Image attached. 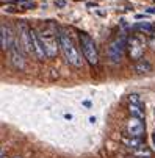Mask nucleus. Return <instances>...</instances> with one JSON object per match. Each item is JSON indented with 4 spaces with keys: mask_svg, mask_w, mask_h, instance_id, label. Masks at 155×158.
<instances>
[{
    "mask_svg": "<svg viewBox=\"0 0 155 158\" xmlns=\"http://www.w3.org/2000/svg\"><path fill=\"white\" fill-rule=\"evenodd\" d=\"M144 50H146V42L140 35H133L127 38V53L132 61L141 60L144 56Z\"/></svg>",
    "mask_w": 155,
    "mask_h": 158,
    "instance_id": "nucleus-5",
    "label": "nucleus"
},
{
    "mask_svg": "<svg viewBox=\"0 0 155 158\" xmlns=\"http://www.w3.org/2000/svg\"><path fill=\"white\" fill-rule=\"evenodd\" d=\"M38 36L42 42L44 50L47 53V58L57 56L60 50V33H55L53 30H49V28H44L42 31L38 33Z\"/></svg>",
    "mask_w": 155,
    "mask_h": 158,
    "instance_id": "nucleus-3",
    "label": "nucleus"
},
{
    "mask_svg": "<svg viewBox=\"0 0 155 158\" xmlns=\"http://www.w3.org/2000/svg\"><path fill=\"white\" fill-rule=\"evenodd\" d=\"M60 50H61L63 56L66 58V61H68L69 64H72L74 67H82L83 66L85 56L78 50V47L75 46L72 36L66 30H60Z\"/></svg>",
    "mask_w": 155,
    "mask_h": 158,
    "instance_id": "nucleus-1",
    "label": "nucleus"
},
{
    "mask_svg": "<svg viewBox=\"0 0 155 158\" xmlns=\"http://www.w3.org/2000/svg\"><path fill=\"white\" fill-rule=\"evenodd\" d=\"M24 49H22L20 42L16 41L11 49H10V60H11V64L16 67V69H24L25 67V58H24Z\"/></svg>",
    "mask_w": 155,
    "mask_h": 158,
    "instance_id": "nucleus-7",
    "label": "nucleus"
},
{
    "mask_svg": "<svg viewBox=\"0 0 155 158\" xmlns=\"http://www.w3.org/2000/svg\"><path fill=\"white\" fill-rule=\"evenodd\" d=\"M133 28L136 31H140V33H147V35H150L155 30V27L152 24H149V22H140V24H136Z\"/></svg>",
    "mask_w": 155,
    "mask_h": 158,
    "instance_id": "nucleus-13",
    "label": "nucleus"
},
{
    "mask_svg": "<svg viewBox=\"0 0 155 158\" xmlns=\"http://www.w3.org/2000/svg\"><path fill=\"white\" fill-rule=\"evenodd\" d=\"M144 122L141 118H133L130 116V119L127 121V125H125V130H127V135L128 136H133V138H143L144 135Z\"/></svg>",
    "mask_w": 155,
    "mask_h": 158,
    "instance_id": "nucleus-8",
    "label": "nucleus"
},
{
    "mask_svg": "<svg viewBox=\"0 0 155 158\" xmlns=\"http://www.w3.org/2000/svg\"><path fill=\"white\" fill-rule=\"evenodd\" d=\"M133 153H135L136 156H140V158H150V152H149V149H146V147H141V149L135 150Z\"/></svg>",
    "mask_w": 155,
    "mask_h": 158,
    "instance_id": "nucleus-14",
    "label": "nucleus"
},
{
    "mask_svg": "<svg viewBox=\"0 0 155 158\" xmlns=\"http://www.w3.org/2000/svg\"><path fill=\"white\" fill-rule=\"evenodd\" d=\"M128 113L133 118H141V119L144 118V105L138 97V94H132L128 97Z\"/></svg>",
    "mask_w": 155,
    "mask_h": 158,
    "instance_id": "nucleus-9",
    "label": "nucleus"
},
{
    "mask_svg": "<svg viewBox=\"0 0 155 158\" xmlns=\"http://www.w3.org/2000/svg\"><path fill=\"white\" fill-rule=\"evenodd\" d=\"M149 46H150V49L152 50H155V30L150 33V36H149Z\"/></svg>",
    "mask_w": 155,
    "mask_h": 158,
    "instance_id": "nucleus-15",
    "label": "nucleus"
},
{
    "mask_svg": "<svg viewBox=\"0 0 155 158\" xmlns=\"http://www.w3.org/2000/svg\"><path fill=\"white\" fill-rule=\"evenodd\" d=\"M147 13H150V14H155V8H149V10H147Z\"/></svg>",
    "mask_w": 155,
    "mask_h": 158,
    "instance_id": "nucleus-17",
    "label": "nucleus"
},
{
    "mask_svg": "<svg viewBox=\"0 0 155 158\" xmlns=\"http://www.w3.org/2000/svg\"><path fill=\"white\" fill-rule=\"evenodd\" d=\"M122 144H124L127 149L133 150V152L146 146V144L141 141V138H133V136H124V138H122Z\"/></svg>",
    "mask_w": 155,
    "mask_h": 158,
    "instance_id": "nucleus-11",
    "label": "nucleus"
},
{
    "mask_svg": "<svg viewBox=\"0 0 155 158\" xmlns=\"http://www.w3.org/2000/svg\"><path fill=\"white\" fill-rule=\"evenodd\" d=\"M19 42L22 49L25 50V53L33 55V41H31V28L25 24L20 22L19 24Z\"/></svg>",
    "mask_w": 155,
    "mask_h": 158,
    "instance_id": "nucleus-6",
    "label": "nucleus"
},
{
    "mask_svg": "<svg viewBox=\"0 0 155 158\" xmlns=\"http://www.w3.org/2000/svg\"><path fill=\"white\" fill-rule=\"evenodd\" d=\"M14 158H20V156H14Z\"/></svg>",
    "mask_w": 155,
    "mask_h": 158,
    "instance_id": "nucleus-18",
    "label": "nucleus"
},
{
    "mask_svg": "<svg viewBox=\"0 0 155 158\" xmlns=\"http://www.w3.org/2000/svg\"><path fill=\"white\" fill-rule=\"evenodd\" d=\"M78 39H80L82 53H83L86 63L90 64L93 69H97V66H99V52H97V46H96L94 39L88 33H80Z\"/></svg>",
    "mask_w": 155,
    "mask_h": 158,
    "instance_id": "nucleus-2",
    "label": "nucleus"
},
{
    "mask_svg": "<svg viewBox=\"0 0 155 158\" xmlns=\"http://www.w3.org/2000/svg\"><path fill=\"white\" fill-rule=\"evenodd\" d=\"M55 6L57 8H64L66 6V0H55Z\"/></svg>",
    "mask_w": 155,
    "mask_h": 158,
    "instance_id": "nucleus-16",
    "label": "nucleus"
},
{
    "mask_svg": "<svg viewBox=\"0 0 155 158\" xmlns=\"http://www.w3.org/2000/svg\"><path fill=\"white\" fill-rule=\"evenodd\" d=\"M135 71L140 72V74H143V72H150V71H152V64H150L147 60L141 58V60L135 61Z\"/></svg>",
    "mask_w": 155,
    "mask_h": 158,
    "instance_id": "nucleus-12",
    "label": "nucleus"
},
{
    "mask_svg": "<svg viewBox=\"0 0 155 158\" xmlns=\"http://www.w3.org/2000/svg\"><path fill=\"white\" fill-rule=\"evenodd\" d=\"M14 42H16V39H14L13 30L8 25L2 24V27H0V44H2V49L3 50H10Z\"/></svg>",
    "mask_w": 155,
    "mask_h": 158,
    "instance_id": "nucleus-10",
    "label": "nucleus"
},
{
    "mask_svg": "<svg viewBox=\"0 0 155 158\" xmlns=\"http://www.w3.org/2000/svg\"><path fill=\"white\" fill-rule=\"evenodd\" d=\"M125 52H127V39L124 36H118L107 47V55L113 64H119L122 61Z\"/></svg>",
    "mask_w": 155,
    "mask_h": 158,
    "instance_id": "nucleus-4",
    "label": "nucleus"
}]
</instances>
